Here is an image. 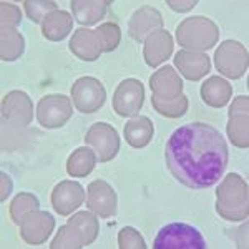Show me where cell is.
I'll use <instances>...</instances> for the list:
<instances>
[{"instance_id":"obj_1","label":"cell","mask_w":249,"mask_h":249,"mask_svg":"<svg viewBox=\"0 0 249 249\" xmlns=\"http://www.w3.org/2000/svg\"><path fill=\"white\" fill-rule=\"evenodd\" d=\"M164 160L176 181L191 190H204L223 176L230 150L214 126L195 122L173 131L164 148Z\"/></svg>"},{"instance_id":"obj_2","label":"cell","mask_w":249,"mask_h":249,"mask_svg":"<svg viewBox=\"0 0 249 249\" xmlns=\"http://www.w3.org/2000/svg\"><path fill=\"white\" fill-rule=\"evenodd\" d=\"M216 213L226 221H243L249 214V190L244 178L230 173L216 190Z\"/></svg>"},{"instance_id":"obj_3","label":"cell","mask_w":249,"mask_h":249,"mask_svg":"<svg viewBox=\"0 0 249 249\" xmlns=\"http://www.w3.org/2000/svg\"><path fill=\"white\" fill-rule=\"evenodd\" d=\"M219 29L211 18L203 15L184 18L176 29V40L178 45L184 47V50L206 52L211 50L218 43Z\"/></svg>"},{"instance_id":"obj_4","label":"cell","mask_w":249,"mask_h":249,"mask_svg":"<svg viewBox=\"0 0 249 249\" xmlns=\"http://www.w3.org/2000/svg\"><path fill=\"white\" fill-rule=\"evenodd\" d=\"M206 246L201 232L184 223L166 224L153 241L155 249H206Z\"/></svg>"},{"instance_id":"obj_5","label":"cell","mask_w":249,"mask_h":249,"mask_svg":"<svg viewBox=\"0 0 249 249\" xmlns=\"http://www.w3.org/2000/svg\"><path fill=\"white\" fill-rule=\"evenodd\" d=\"M214 65L219 73L231 80L244 77L249 65L246 47L236 40H224L214 52Z\"/></svg>"},{"instance_id":"obj_6","label":"cell","mask_w":249,"mask_h":249,"mask_svg":"<svg viewBox=\"0 0 249 249\" xmlns=\"http://www.w3.org/2000/svg\"><path fill=\"white\" fill-rule=\"evenodd\" d=\"M107 90L98 78L82 77L71 85V102L82 113H95L105 105Z\"/></svg>"},{"instance_id":"obj_7","label":"cell","mask_w":249,"mask_h":249,"mask_svg":"<svg viewBox=\"0 0 249 249\" xmlns=\"http://www.w3.org/2000/svg\"><path fill=\"white\" fill-rule=\"evenodd\" d=\"M85 143L95 151L100 163H108L120 151V136L111 124L96 122L85 133Z\"/></svg>"},{"instance_id":"obj_8","label":"cell","mask_w":249,"mask_h":249,"mask_svg":"<svg viewBox=\"0 0 249 249\" xmlns=\"http://www.w3.org/2000/svg\"><path fill=\"white\" fill-rule=\"evenodd\" d=\"M71 100L62 93L45 95L37 105V120L47 130L62 128L71 118Z\"/></svg>"},{"instance_id":"obj_9","label":"cell","mask_w":249,"mask_h":249,"mask_svg":"<svg viewBox=\"0 0 249 249\" xmlns=\"http://www.w3.org/2000/svg\"><path fill=\"white\" fill-rule=\"evenodd\" d=\"M226 133L234 146H249V96L239 95L232 100L228 111Z\"/></svg>"},{"instance_id":"obj_10","label":"cell","mask_w":249,"mask_h":249,"mask_svg":"<svg viewBox=\"0 0 249 249\" xmlns=\"http://www.w3.org/2000/svg\"><path fill=\"white\" fill-rule=\"evenodd\" d=\"M144 102L143 83L136 78H126L116 87L113 95V110L118 116H135Z\"/></svg>"},{"instance_id":"obj_11","label":"cell","mask_w":249,"mask_h":249,"mask_svg":"<svg viewBox=\"0 0 249 249\" xmlns=\"http://www.w3.org/2000/svg\"><path fill=\"white\" fill-rule=\"evenodd\" d=\"M87 206L98 218H113L118 208V198L110 183L105 179H95L87 188Z\"/></svg>"},{"instance_id":"obj_12","label":"cell","mask_w":249,"mask_h":249,"mask_svg":"<svg viewBox=\"0 0 249 249\" xmlns=\"http://www.w3.org/2000/svg\"><path fill=\"white\" fill-rule=\"evenodd\" d=\"M20 226V238L30 246H40L50 238L55 228V218L47 211H32L22 219Z\"/></svg>"},{"instance_id":"obj_13","label":"cell","mask_w":249,"mask_h":249,"mask_svg":"<svg viewBox=\"0 0 249 249\" xmlns=\"http://www.w3.org/2000/svg\"><path fill=\"white\" fill-rule=\"evenodd\" d=\"M2 118L17 126H27L34 118V103L25 91L12 90L2 98Z\"/></svg>"},{"instance_id":"obj_14","label":"cell","mask_w":249,"mask_h":249,"mask_svg":"<svg viewBox=\"0 0 249 249\" xmlns=\"http://www.w3.org/2000/svg\"><path fill=\"white\" fill-rule=\"evenodd\" d=\"M50 199L55 213H58L60 216H70L85 201V190L80 183L65 179L53 188Z\"/></svg>"},{"instance_id":"obj_15","label":"cell","mask_w":249,"mask_h":249,"mask_svg":"<svg viewBox=\"0 0 249 249\" xmlns=\"http://www.w3.org/2000/svg\"><path fill=\"white\" fill-rule=\"evenodd\" d=\"M163 29V17L155 7L143 5L131 15L128 22V34L135 42H144L151 34Z\"/></svg>"},{"instance_id":"obj_16","label":"cell","mask_w":249,"mask_h":249,"mask_svg":"<svg viewBox=\"0 0 249 249\" xmlns=\"http://www.w3.org/2000/svg\"><path fill=\"white\" fill-rule=\"evenodd\" d=\"M150 88L155 98L176 100L183 95V80L179 78L178 71H175V68L166 65L151 75Z\"/></svg>"},{"instance_id":"obj_17","label":"cell","mask_w":249,"mask_h":249,"mask_svg":"<svg viewBox=\"0 0 249 249\" xmlns=\"http://www.w3.org/2000/svg\"><path fill=\"white\" fill-rule=\"evenodd\" d=\"M175 65L184 78H188L190 82H198L204 75L210 73L211 60L203 52L179 50L175 55Z\"/></svg>"},{"instance_id":"obj_18","label":"cell","mask_w":249,"mask_h":249,"mask_svg":"<svg viewBox=\"0 0 249 249\" xmlns=\"http://www.w3.org/2000/svg\"><path fill=\"white\" fill-rule=\"evenodd\" d=\"M143 47V57L148 67L156 68L161 65L163 62H166L173 53V37L170 32L166 30H158L155 34H151L150 37L144 40Z\"/></svg>"},{"instance_id":"obj_19","label":"cell","mask_w":249,"mask_h":249,"mask_svg":"<svg viewBox=\"0 0 249 249\" xmlns=\"http://www.w3.org/2000/svg\"><path fill=\"white\" fill-rule=\"evenodd\" d=\"M70 52L82 62H95L103 53L102 43L96 35V30L90 29H78L73 32L71 40L68 43Z\"/></svg>"},{"instance_id":"obj_20","label":"cell","mask_w":249,"mask_h":249,"mask_svg":"<svg viewBox=\"0 0 249 249\" xmlns=\"http://www.w3.org/2000/svg\"><path fill=\"white\" fill-rule=\"evenodd\" d=\"M71 14L80 25H95L107 15L110 0H71Z\"/></svg>"},{"instance_id":"obj_21","label":"cell","mask_w":249,"mask_h":249,"mask_svg":"<svg viewBox=\"0 0 249 249\" xmlns=\"http://www.w3.org/2000/svg\"><path fill=\"white\" fill-rule=\"evenodd\" d=\"M73 27V18L67 10H55L48 14L42 22V35L50 42L65 40Z\"/></svg>"},{"instance_id":"obj_22","label":"cell","mask_w":249,"mask_h":249,"mask_svg":"<svg viewBox=\"0 0 249 249\" xmlns=\"http://www.w3.org/2000/svg\"><path fill=\"white\" fill-rule=\"evenodd\" d=\"M124 140L130 146L133 148H144L148 146L153 138L155 128H153V122H151L148 116H135L130 122L124 124Z\"/></svg>"},{"instance_id":"obj_23","label":"cell","mask_w":249,"mask_h":249,"mask_svg":"<svg viewBox=\"0 0 249 249\" xmlns=\"http://www.w3.org/2000/svg\"><path fill=\"white\" fill-rule=\"evenodd\" d=\"M201 98L206 105L213 108H223L230 103L232 87L221 77H210L201 85Z\"/></svg>"},{"instance_id":"obj_24","label":"cell","mask_w":249,"mask_h":249,"mask_svg":"<svg viewBox=\"0 0 249 249\" xmlns=\"http://www.w3.org/2000/svg\"><path fill=\"white\" fill-rule=\"evenodd\" d=\"M96 155L90 146H80L67 160V173L71 178H85L95 170Z\"/></svg>"},{"instance_id":"obj_25","label":"cell","mask_w":249,"mask_h":249,"mask_svg":"<svg viewBox=\"0 0 249 249\" xmlns=\"http://www.w3.org/2000/svg\"><path fill=\"white\" fill-rule=\"evenodd\" d=\"M67 224L77 228V231L80 232V236L83 239V246H90L98 238L100 226H98V218H96L95 213L80 211L77 214L71 216V218H68Z\"/></svg>"},{"instance_id":"obj_26","label":"cell","mask_w":249,"mask_h":249,"mask_svg":"<svg viewBox=\"0 0 249 249\" xmlns=\"http://www.w3.org/2000/svg\"><path fill=\"white\" fill-rule=\"evenodd\" d=\"M25 52V38L23 35L10 27H2V48L0 58L3 62H15Z\"/></svg>"},{"instance_id":"obj_27","label":"cell","mask_w":249,"mask_h":249,"mask_svg":"<svg viewBox=\"0 0 249 249\" xmlns=\"http://www.w3.org/2000/svg\"><path fill=\"white\" fill-rule=\"evenodd\" d=\"M40 210V201L35 195L32 193H18L14 199H12L10 206H9V214L10 219L14 221L15 224H20L22 219L25 218L29 213Z\"/></svg>"},{"instance_id":"obj_28","label":"cell","mask_w":249,"mask_h":249,"mask_svg":"<svg viewBox=\"0 0 249 249\" xmlns=\"http://www.w3.org/2000/svg\"><path fill=\"white\" fill-rule=\"evenodd\" d=\"M151 105H153L155 111H158L161 116L166 118H179L188 111L190 102H188V96L181 95L176 100H160L151 96Z\"/></svg>"},{"instance_id":"obj_29","label":"cell","mask_w":249,"mask_h":249,"mask_svg":"<svg viewBox=\"0 0 249 249\" xmlns=\"http://www.w3.org/2000/svg\"><path fill=\"white\" fill-rule=\"evenodd\" d=\"M52 249H78L83 248V239L77 231V228L65 224V226L58 228L57 236L53 238L50 244Z\"/></svg>"},{"instance_id":"obj_30","label":"cell","mask_w":249,"mask_h":249,"mask_svg":"<svg viewBox=\"0 0 249 249\" xmlns=\"http://www.w3.org/2000/svg\"><path fill=\"white\" fill-rule=\"evenodd\" d=\"M23 7H25L27 17L34 23H40V25L48 14L58 10L57 2H53V0H25Z\"/></svg>"},{"instance_id":"obj_31","label":"cell","mask_w":249,"mask_h":249,"mask_svg":"<svg viewBox=\"0 0 249 249\" xmlns=\"http://www.w3.org/2000/svg\"><path fill=\"white\" fill-rule=\"evenodd\" d=\"M96 35H98L102 50L105 53L116 50V47L122 42V29L115 22H107L103 25H100L98 30H96Z\"/></svg>"},{"instance_id":"obj_32","label":"cell","mask_w":249,"mask_h":249,"mask_svg":"<svg viewBox=\"0 0 249 249\" xmlns=\"http://www.w3.org/2000/svg\"><path fill=\"white\" fill-rule=\"evenodd\" d=\"M118 248L120 249H146L143 236L135 228L124 226L118 232Z\"/></svg>"},{"instance_id":"obj_33","label":"cell","mask_w":249,"mask_h":249,"mask_svg":"<svg viewBox=\"0 0 249 249\" xmlns=\"http://www.w3.org/2000/svg\"><path fill=\"white\" fill-rule=\"evenodd\" d=\"M0 10H2V27H10L15 29L22 22V12L17 5L10 2H2L0 3Z\"/></svg>"},{"instance_id":"obj_34","label":"cell","mask_w":249,"mask_h":249,"mask_svg":"<svg viewBox=\"0 0 249 249\" xmlns=\"http://www.w3.org/2000/svg\"><path fill=\"white\" fill-rule=\"evenodd\" d=\"M166 5L175 12H188L198 5V0H186V2H176V0H166Z\"/></svg>"},{"instance_id":"obj_35","label":"cell","mask_w":249,"mask_h":249,"mask_svg":"<svg viewBox=\"0 0 249 249\" xmlns=\"http://www.w3.org/2000/svg\"><path fill=\"white\" fill-rule=\"evenodd\" d=\"M0 181H2V193H0V201H5L12 193V179L9 175H5V171L0 173Z\"/></svg>"}]
</instances>
